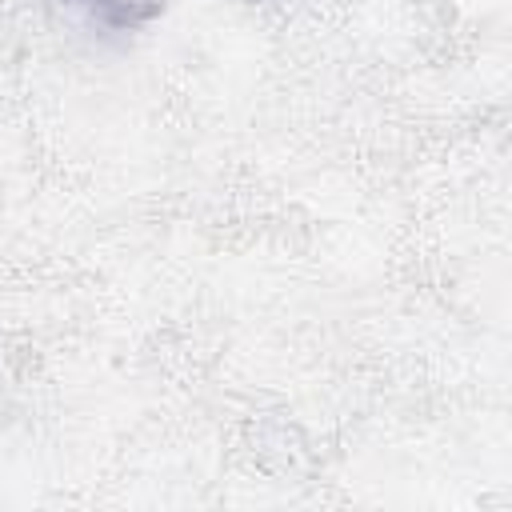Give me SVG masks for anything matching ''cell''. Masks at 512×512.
<instances>
[{"mask_svg": "<svg viewBox=\"0 0 512 512\" xmlns=\"http://www.w3.org/2000/svg\"><path fill=\"white\" fill-rule=\"evenodd\" d=\"M92 24L108 28V32H132L148 20H156L164 12L168 0H72Z\"/></svg>", "mask_w": 512, "mask_h": 512, "instance_id": "6da1fadb", "label": "cell"}]
</instances>
